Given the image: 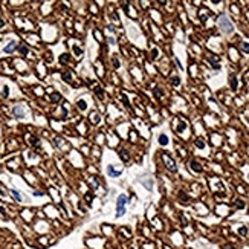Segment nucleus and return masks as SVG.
<instances>
[{"label":"nucleus","instance_id":"1","mask_svg":"<svg viewBox=\"0 0 249 249\" xmlns=\"http://www.w3.org/2000/svg\"><path fill=\"white\" fill-rule=\"evenodd\" d=\"M219 26H220V29H222L223 32H226V34L232 32V23L229 21V18H228L226 15H222V17L219 18Z\"/></svg>","mask_w":249,"mask_h":249},{"label":"nucleus","instance_id":"2","mask_svg":"<svg viewBox=\"0 0 249 249\" xmlns=\"http://www.w3.org/2000/svg\"><path fill=\"white\" fill-rule=\"evenodd\" d=\"M127 196L125 194H119L118 197H116V208H125V205H127Z\"/></svg>","mask_w":249,"mask_h":249},{"label":"nucleus","instance_id":"3","mask_svg":"<svg viewBox=\"0 0 249 249\" xmlns=\"http://www.w3.org/2000/svg\"><path fill=\"white\" fill-rule=\"evenodd\" d=\"M162 158H164V161H165V164H167V168H168V170H171V171H176L174 161H173V159H170V156H168V154H164Z\"/></svg>","mask_w":249,"mask_h":249},{"label":"nucleus","instance_id":"4","mask_svg":"<svg viewBox=\"0 0 249 249\" xmlns=\"http://www.w3.org/2000/svg\"><path fill=\"white\" fill-rule=\"evenodd\" d=\"M12 113H14V116H17V118H23V116H24V109H23L21 106H15L14 110H12Z\"/></svg>","mask_w":249,"mask_h":249},{"label":"nucleus","instance_id":"5","mask_svg":"<svg viewBox=\"0 0 249 249\" xmlns=\"http://www.w3.org/2000/svg\"><path fill=\"white\" fill-rule=\"evenodd\" d=\"M15 47H17L15 41H11V43H9L6 47H5V52H6V54H11V52H14V49H15Z\"/></svg>","mask_w":249,"mask_h":249},{"label":"nucleus","instance_id":"6","mask_svg":"<svg viewBox=\"0 0 249 249\" xmlns=\"http://www.w3.org/2000/svg\"><path fill=\"white\" fill-rule=\"evenodd\" d=\"M9 193H11V196L15 199V202H21V196H20V193H18L17 190H11Z\"/></svg>","mask_w":249,"mask_h":249},{"label":"nucleus","instance_id":"7","mask_svg":"<svg viewBox=\"0 0 249 249\" xmlns=\"http://www.w3.org/2000/svg\"><path fill=\"white\" fill-rule=\"evenodd\" d=\"M107 173H109V174H110L112 177H118V174H119L118 171H115L113 165H109V167H107Z\"/></svg>","mask_w":249,"mask_h":249},{"label":"nucleus","instance_id":"8","mask_svg":"<svg viewBox=\"0 0 249 249\" xmlns=\"http://www.w3.org/2000/svg\"><path fill=\"white\" fill-rule=\"evenodd\" d=\"M159 142H161V145H167L168 144V138L165 135H161L159 136Z\"/></svg>","mask_w":249,"mask_h":249},{"label":"nucleus","instance_id":"9","mask_svg":"<svg viewBox=\"0 0 249 249\" xmlns=\"http://www.w3.org/2000/svg\"><path fill=\"white\" fill-rule=\"evenodd\" d=\"M18 50H20L23 55H26V54H28V47H26V46H23V44H21V46H18Z\"/></svg>","mask_w":249,"mask_h":249},{"label":"nucleus","instance_id":"10","mask_svg":"<svg viewBox=\"0 0 249 249\" xmlns=\"http://www.w3.org/2000/svg\"><path fill=\"white\" fill-rule=\"evenodd\" d=\"M242 49H243L245 52H248V54H249V44H248V43H242Z\"/></svg>","mask_w":249,"mask_h":249},{"label":"nucleus","instance_id":"11","mask_svg":"<svg viewBox=\"0 0 249 249\" xmlns=\"http://www.w3.org/2000/svg\"><path fill=\"white\" fill-rule=\"evenodd\" d=\"M173 84L177 86V84H179V80H177V78H173Z\"/></svg>","mask_w":249,"mask_h":249},{"label":"nucleus","instance_id":"12","mask_svg":"<svg viewBox=\"0 0 249 249\" xmlns=\"http://www.w3.org/2000/svg\"><path fill=\"white\" fill-rule=\"evenodd\" d=\"M58 98H60L58 95H54V96H52V101H58Z\"/></svg>","mask_w":249,"mask_h":249},{"label":"nucleus","instance_id":"13","mask_svg":"<svg viewBox=\"0 0 249 249\" xmlns=\"http://www.w3.org/2000/svg\"><path fill=\"white\" fill-rule=\"evenodd\" d=\"M197 147H199V148H203V142L199 141V142H197Z\"/></svg>","mask_w":249,"mask_h":249},{"label":"nucleus","instance_id":"14","mask_svg":"<svg viewBox=\"0 0 249 249\" xmlns=\"http://www.w3.org/2000/svg\"><path fill=\"white\" fill-rule=\"evenodd\" d=\"M231 86H232V87L235 89V80H234V78H232V81H231Z\"/></svg>","mask_w":249,"mask_h":249}]
</instances>
